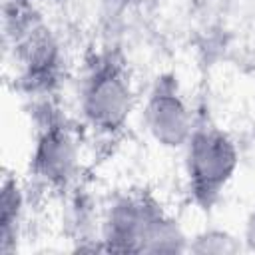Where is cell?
<instances>
[{
  "label": "cell",
  "mask_w": 255,
  "mask_h": 255,
  "mask_svg": "<svg viewBox=\"0 0 255 255\" xmlns=\"http://www.w3.org/2000/svg\"><path fill=\"white\" fill-rule=\"evenodd\" d=\"M20 205H22V195L20 189L16 187V181H4L2 185V245H6L8 235L12 233V225H16L18 215H20Z\"/></svg>",
  "instance_id": "5"
},
{
  "label": "cell",
  "mask_w": 255,
  "mask_h": 255,
  "mask_svg": "<svg viewBox=\"0 0 255 255\" xmlns=\"http://www.w3.org/2000/svg\"><path fill=\"white\" fill-rule=\"evenodd\" d=\"M82 108L88 120L102 129H116L131 110V90L124 70L106 60L98 64L86 80Z\"/></svg>",
  "instance_id": "2"
},
{
  "label": "cell",
  "mask_w": 255,
  "mask_h": 255,
  "mask_svg": "<svg viewBox=\"0 0 255 255\" xmlns=\"http://www.w3.org/2000/svg\"><path fill=\"white\" fill-rule=\"evenodd\" d=\"M187 149V177L195 201L209 207L237 167L233 141L217 128H197L191 131Z\"/></svg>",
  "instance_id": "1"
},
{
  "label": "cell",
  "mask_w": 255,
  "mask_h": 255,
  "mask_svg": "<svg viewBox=\"0 0 255 255\" xmlns=\"http://www.w3.org/2000/svg\"><path fill=\"white\" fill-rule=\"evenodd\" d=\"M145 120L157 141L179 145L191 135V120L173 80H159L145 110Z\"/></svg>",
  "instance_id": "3"
},
{
  "label": "cell",
  "mask_w": 255,
  "mask_h": 255,
  "mask_svg": "<svg viewBox=\"0 0 255 255\" xmlns=\"http://www.w3.org/2000/svg\"><path fill=\"white\" fill-rule=\"evenodd\" d=\"M74 143L70 135L58 128L50 126L42 133L34 153V169L40 177L50 183H62L70 177L74 169Z\"/></svg>",
  "instance_id": "4"
}]
</instances>
